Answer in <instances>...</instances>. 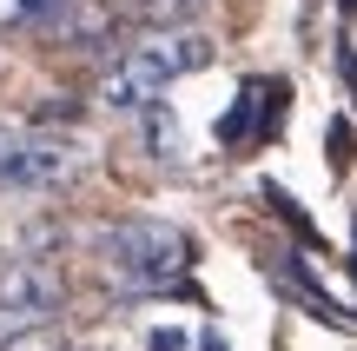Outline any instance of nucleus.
Wrapping results in <instances>:
<instances>
[{"mask_svg": "<svg viewBox=\"0 0 357 351\" xmlns=\"http://www.w3.org/2000/svg\"><path fill=\"white\" fill-rule=\"evenodd\" d=\"M79 166H86L79 140L0 126V186H7V193H53V186H66Z\"/></svg>", "mask_w": 357, "mask_h": 351, "instance_id": "nucleus-3", "label": "nucleus"}, {"mask_svg": "<svg viewBox=\"0 0 357 351\" xmlns=\"http://www.w3.org/2000/svg\"><path fill=\"white\" fill-rule=\"evenodd\" d=\"M192 338H185V331H172V325H159L153 331V338H146V351H185Z\"/></svg>", "mask_w": 357, "mask_h": 351, "instance_id": "nucleus-10", "label": "nucleus"}, {"mask_svg": "<svg viewBox=\"0 0 357 351\" xmlns=\"http://www.w3.org/2000/svg\"><path fill=\"white\" fill-rule=\"evenodd\" d=\"M146 153H153V159H178V119L159 113V106L146 113Z\"/></svg>", "mask_w": 357, "mask_h": 351, "instance_id": "nucleus-7", "label": "nucleus"}, {"mask_svg": "<svg viewBox=\"0 0 357 351\" xmlns=\"http://www.w3.org/2000/svg\"><path fill=\"white\" fill-rule=\"evenodd\" d=\"M258 193H265V206H271V212H278V219H284V225H291V232H298V239H305V246H318V232H311V219H305V206H298V199H291V193H284V186H258Z\"/></svg>", "mask_w": 357, "mask_h": 351, "instance_id": "nucleus-6", "label": "nucleus"}, {"mask_svg": "<svg viewBox=\"0 0 357 351\" xmlns=\"http://www.w3.org/2000/svg\"><path fill=\"white\" fill-rule=\"evenodd\" d=\"M33 338H40L33 318H7V312H0V351H20V345H33Z\"/></svg>", "mask_w": 357, "mask_h": 351, "instance_id": "nucleus-8", "label": "nucleus"}, {"mask_svg": "<svg viewBox=\"0 0 357 351\" xmlns=\"http://www.w3.org/2000/svg\"><path fill=\"white\" fill-rule=\"evenodd\" d=\"M192 7H199V0H146L153 20H178V13H192Z\"/></svg>", "mask_w": 357, "mask_h": 351, "instance_id": "nucleus-12", "label": "nucleus"}, {"mask_svg": "<svg viewBox=\"0 0 357 351\" xmlns=\"http://www.w3.org/2000/svg\"><path fill=\"white\" fill-rule=\"evenodd\" d=\"M205 351H225V338H218V331H205Z\"/></svg>", "mask_w": 357, "mask_h": 351, "instance_id": "nucleus-14", "label": "nucleus"}, {"mask_svg": "<svg viewBox=\"0 0 357 351\" xmlns=\"http://www.w3.org/2000/svg\"><path fill=\"white\" fill-rule=\"evenodd\" d=\"M218 140L238 153V146H252V140H265V80H245L238 87V100H231V113L218 119Z\"/></svg>", "mask_w": 357, "mask_h": 351, "instance_id": "nucleus-5", "label": "nucleus"}, {"mask_svg": "<svg viewBox=\"0 0 357 351\" xmlns=\"http://www.w3.org/2000/svg\"><path fill=\"white\" fill-rule=\"evenodd\" d=\"M106 259H113L119 278L159 292V285H172V278L185 272L192 246H185V232L166 225V219H119V225H106Z\"/></svg>", "mask_w": 357, "mask_h": 351, "instance_id": "nucleus-2", "label": "nucleus"}, {"mask_svg": "<svg viewBox=\"0 0 357 351\" xmlns=\"http://www.w3.org/2000/svg\"><path fill=\"white\" fill-rule=\"evenodd\" d=\"M337 73H344V87H351V100H357V53H351V40H337Z\"/></svg>", "mask_w": 357, "mask_h": 351, "instance_id": "nucleus-13", "label": "nucleus"}, {"mask_svg": "<svg viewBox=\"0 0 357 351\" xmlns=\"http://www.w3.org/2000/svg\"><path fill=\"white\" fill-rule=\"evenodd\" d=\"M199 66H212V40L192 33V27H159V33H146L132 53H119L106 66L100 100L106 106H153L178 73H199Z\"/></svg>", "mask_w": 357, "mask_h": 351, "instance_id": "nucleus-1", "label": "nucleus"}, {"mask_svg": "<svg viewBox=\"0 0 357 351\" xmlns=\"http://www.w3.org/2000/svg\"><path fill=\"white\" fill-rule=\"evenodd\" d=\"M60 272L53 265H33V259H20V265H7L0 272V312L7 318H33V325H47L53 312H60Z\"/></svg>", "mask_w": 357, "mask_h": 351, "instance_id": "nucleus-4", "label": "nucleus"}, {"mask_svg": "<svg viewBox=\"0 0 357 351\" xmlns=\"http://www.w3.org/2000/svg\"><path fill=\"white\" fill-rule=\"evenodd\" d=\"M331 166L337 172L351 166V126H344V119H331Z\"/></svg>", "mask_w": 357, "mask_h": 351, "instance_id": "nucleus-9", "label": "nucleus"}, {"mask_svg": "<svg viewBox=\"0 0 357 351\" xmlns=\"http://www.w3.org/2000/svg\"><path fill=\"white\" fill-rule=\"evenodd\" d=\"M20 13H26V20H60L66 0H20Z\"/></svg>", "mask_w": 357, "mask_h": 351, "instance_id": "nucleus-11", "label": "nucleus"}, {"mask_svg": "<svg viewBox=\"0 0 357 351\" xmlns=\"http://www.w3.org/2000/svg\"><path fill=\"white\" fill-rule=\"evenodd\" d=\"M337 7H344V13H357V0H337Z\"/></svg>", "mask_w": 357, "mask_h": 351, "instance_id": "nucleus-15", "label": "nucleus"}]
</instances>
